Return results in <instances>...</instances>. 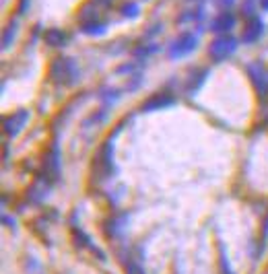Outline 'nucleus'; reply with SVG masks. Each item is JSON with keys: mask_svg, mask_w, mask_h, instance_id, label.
<instances>
[{"mask_svg": "<svg viewBox=\"0 0 268 274\" xmlns=\"http://www.w3.org/2000/svg\"><path fill=\"white\" fill-rule=\"evenodd\" d=\"M44 40H46L48 46L58 48V46H64V44H66V33L62 31V29L52 27V29H48V31L44 33Z\"/></svg>", "mask_w": 268, "mask_h": 274, "instance_id": "5", "label": "nucleus"}, {"mask_svg": "<svg viewBox=\"0 0 268 274\" xmlns=\"http://www.w3.org/2000/svg\"><path fill=\"white\" fill-rule=\"evenodd\" d=\"M204 17V9L198 7V9H188L186 13H182L180 17H177V21L180 23H186V21H200Z\"/></svg>", "mask_w": 268, "mask_h": 274, "instance_id": "9", "label": "nucleus"}, {"mask_svg": "<svg viewBox=\"0 0 268 274\" xmlns=\"http://www.w3.org/2000/svg\"><path fill=\"white\" fill-rule=\"evenodd\" d=\"M31 7V0H19L17 3V15H25Z\"/></svg>", "mask_w": 268, "mask_h": 274, "instance_id": "12", "label": "nucleus"}, {"mask_svg": "<svg viewBox=\"0 0 268 274\" xmlns=\"http://www.w3.org/2000/svg\"><path fill=\"white\" fill-rule=\"evenodd\" d=\"M264 33V23L260 17H254L248 21V25L244 27V33H242V42L244 44H254L256 40H260V35Z\"/></svg>", "mask_w": 268, "mask_h": 274, "instance_id": "4", "label": "nucleus"}, {"mask_svg": "<svg viewBox=\"0 0 268 274\" xmlns=\"http://www.w3.org/2000/svg\"><path fill=\"white\" fill-rule=\"evenodd\" d=\"M15 35H17V23L13 21V23H11V25L5 29V35H3V46H5V48H9V46H11V42L15 40Z\"/></svg>", "mask_w": 268, "mask_h": 274, "instance_id": "11", "label": "nucleus"}, {"mask_svg": "<svg viewBox=\"0 0 268 274\" xmlns=\"http://www.w3.org/2000/svg\"><path fill=\"white\" fill-rule=\"evenodd\" d=\"M235 48H237V42H235L231 35H221V37H217V40L211 44V48H208V54H211L215 60H223V58H227L229 54H233Z\"/></svg>", "mask_w": 268, "mask_h": 274, "instance_id": "1", "label": "nucleus"}, {"mask_svg": "<svg viewBox=\"0 0 268 274\" xmlns=\"http://www.w3.org/2000/svg\"><path fill=\"white\" fill-rule=\"evenodd\" d=\"M25 120H27V111H21V113H19L15 120H13V118H11V120H7V132L15 136V134H17V132L23 128L21 124H23Z\"/></svg>", "mask_w": 268, "mask_h": 274, "instance_id": "8", "label": "nucleus"}, {"mask_svg": "<svg viewBox=\"0 0 268 274\" xmlns=\"http://www.w3.org/2000/svg\"><path fill=\"white\" fill-rule=\"evenodd\" d=\"M81 31L85 35H101L107 31V27L105 23H99V21H91V23H83L81 25Z\"/></svg>", "mask_w": 268, "mask_h": 274, "instance_id": "6", "label": "nucleus"}, {"mask_svg": "<svg viewBox=\"0 0 268 274\" xmlns=\"http://www.w3.org/2000/svg\"><path fill=\"white\" fill-rule=\"evenodd\" d=\"M235 27V15L231 11H221L213 21H211V31L215 33H223V31H231Z\"/></svg>", "mask_w": 268, "mask_h": 274, "instance_id": "3", "label": "nucleus"}, {"mask_svg": "<svg viewBox=\"0 0 268 274\" xmlns=\"http://www.w3.org/2000/svg\"><path fill=\"white\" fill-rule=\"evenodd\" d=\"M260 7H262L264 11H268V0H260Z\"/></svg>", "mask_w": 268, "mask_h": 274, "instance_id": "14", "label": "nucleus"}, {"mask_svg": "<svg viewBox=\"0 0 268 274\" xmlns=\"http://www.w3.org/2000/svg\"><path fill=\"white\" fill-rule=\"evenodd\" d=\"M217 3H219V7H225L223 11H229V7L235 3V0H217Z\"/></svg>", "mask_w": 268, "mask_h": 274, "instance_id": "13", "label": "nucleus"}, {"mask_svg": "<svg viewBox=\"0 0 268 274\" xmlns=\"http://www.w3.org/2000/svg\"><path fill=\"white\" fill-rule=\"evenodd\" d=\"M97 17H99V13H97V7H93V5H85V7L81 9V13H79L81 23H91V21H97Z\"/></svg>", "mask_w": 268, "mask_h": 274, "instance_id": "7", "label": "nucleus"}, {"mask_svg": "<svg viewBox=\"0 0 268 274\" xmlns=\"http://www.w3.org/2000/svg\"><path fill=\"white\" fill-rule=\"evenodd\" d=\"M120 13L124 17H128V19H136L140 15V7H138V3H124L120 7Z\"/></svg>", "mask_w": 268, "mask_h": 274, "instance_id": "10", "label": "nucleus"}, {"mask_svg": "<svg viewBox=\"0 0 268 274\" xmlns=\"http://www.w3.org/2000/svg\"><path fill=\"white\" fill-rule=\"evenodd\" d=\"M198 37L194 35V33H182L180 37H177L173 44H171V48H169V56L171 58H180V56H184V54H188V52H192L198 44Z\"/></svg>", "mask_w": 268, "mask_h": 274, "instance_id": "2", "label": "nucleus"}]
</instances>
